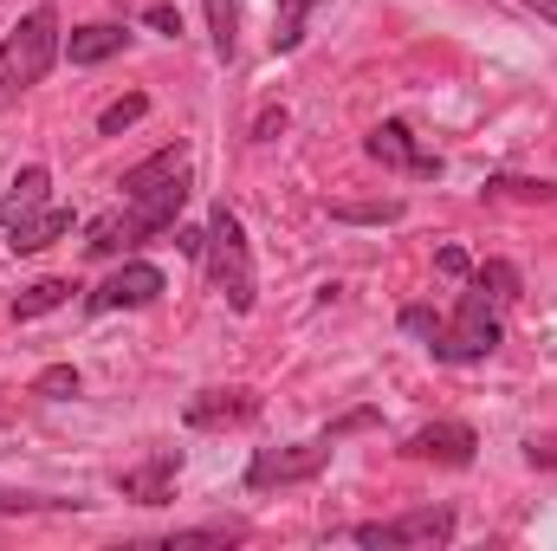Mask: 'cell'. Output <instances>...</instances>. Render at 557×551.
Listing matches in <instances>:
<instances>
[{
    "mask_svg": "<svg viewBox=\"0 0 557 551\" xmlns=\"http://www.w3.org/2000/svg\"><path fill=\"white\" fill-rule=\"evenodd\" d=\"M175 474H182V448H156L143 467H131L117 487H124V500H137V506H162L169 500V487H175Z\"/></svg>",
    "mask_w": 557,
    "mask_h": 551,
    "instance_id": "cell-10",
    "label": "cell"
},
{
    "mask_svg": "<svg viewBox=\"0 0 557 551\" xmlns=\"http://www.w3.org/2000/svg\"><path fill=\"white\" fill-rule=\"evenodd\" d=\"M78 513L85 500H59V493H13V487H0V513Z\"/></svg>",
    "mask_w": 557,
    "mask_h": 551,
    "instance_id": "cell-21",
    "label": "cell"
},
{
    "mask_svg": "<svg viewBox=\"0 0 557 551\" xmlns=\"http://www.w3.org/2000/svg\"><path fill=\"white\" fill-rule=\"evenodd\" d=\"M473 448H480V434H473L467 421H428V428H416V434L403 441L409 461H434V467H467Z\"/></svg>",
    "mask_w": 557,
    "mask_h": 551,
    "instance_id": "cell-8",
    "label": "cell"
},
{
    "mask_svg": "<svg viewBox=\"0 0 557 551\" xmlns=\"http://www.w3.org/2000/svg\"><path fill=\"white\" fill-rule=\"evenodd\" d=\"M143 111H149V98H143V91H131V98H117V105H104V118H98V131H104V137H117V131H131V124H137Z\"/></svg>",
    "mask_w": 557,
    "mask_h": 551,
    "instance_id": "cell-23",
    "label": "cell"
},
{
    "mask_svg": "<svg viewBox=\"0 0 557 551\" xmlns=\"http://www.w3.org/2000/svg\"><path fill=\"white\" fill-rule=\"evenodd\" d=\"M33 396H46V403H65V396H78V370H72V364H52V370H39Z\"/></svg>",
    "mask_w": 557,
    "mask_h": 551,
    "instance_id": "cell-24",
    "label": "cell"
},
{
    "mask_svg": "<svg viewBox=\"0 0 557 551\" xmlns=\"http://www.w3.org/2000/svg\"><path fill=\"white\" fill-rule=\"evenodd\" d=\"M486 195H519V201H557L552 182H519V175H493Z\"/></svg>",
    "mask_w": 557,
    "mask_h": 551,
    "instance_id": "cell-25",
    "label": "cell"
},
{
    "mask_svg": "<svg viewBox=\"0 0 557 551\" xmlns=\"http://www.w3.org/2000/svg\"><path fill=\"white\" fill-rule=\"evenodd\" d=\"M525 7H539V13H545V20L557 26V0H525Z\"/></svg>",
    "mask_w": 557,
    "mask_h": 551,
    "instance_id": "cell-31",
    "label": "cell"
},
{
    "mask_svg": "<svg viewBox=\"0 0 557 551\" xmlns=\"http://www.w3.org/2000/svg\"><path fill=\"white\" fill-rule=\"evenodd\" d=\"M525 461H532V467H552V474H557V434H532V441H525Z\"/></svg>",
    "mask_w": 557,
    "mask_h": 551,
    "instance_id": "cell-27",
    "label": "cell"
},
{
    "mask_svg": "<svg viewBox=\"0 0 557 551\" xmlns=\"http://www.w3.org/2000/svg\"><path fill=\"white\" fill-rule=\"evenodd\" d=\"M46 188H52V175H46L39 162H26V169L13 175V188L0 195V228H13V221L39 215V208H46Z\"/></svg>",
    "mask_w": 557,
    "mask_h": 551,
    "instance_id": "cell-15",
    "label": "cell"
},
{
    "mask_svg": "<svg viewBox=\"0 0 557 551\" xmlns=\"http://www.w3.org/2000/svg\"><path fill=\"white\" fill-rule=\"evenodd\" d=\"M403 331H416L428 338V351L441 357V364H486L493 351H499V305H493V292L473 279L467 292H460V305H454V318H441V311H428V305H409L403 311Z\"/></svg>",
    "mask_w": 557,
    "mask_h": 551,
    "instance_id": "cell-1",
    "label": "cell"
},
{
    "mask_svg": "<svg viewBox=\"0 0 557 551\" xmlns=\"http://www.w3.org/2000/svg\"><path fill=\"white\" fill-rule=\"evenodd\" d=\"M72 298V285L65 279H33L26 292H13V318H39V311H59Z\"/></svg>",
    "mask_w": 557,
    "mask_h": 551,
    "instance_id": "cell-16",
    "label": "cell"
},
{
    "mask_svg": "<svg viewBox=\"0 0 557 551\" xmlns=\"http://www.w3.org/2000/svg\"><path fill=\"white\" fill-rule=\"evenodd\" d=\"M59 52H65L59 13H52V7H33V13L0 39V91H13V85H39V78L52 72Z\"/></svg>",
    "mask_w": 557,
    "mask_h": 551,
    "instance_id": "cell-3",
    "label": "cell"
},
{
    "mask_svg": "<svg viewBox=\"0 0 557 551\" xmlns=\"http://www.w3.org/2000/svg\"><path fill=\"white\" fill-rule=\"evenodd\" d=\"M331 434H318V441H292V448H260L253 461H247V487L253 493H267V487H298V480H318L324 467H331Z\"/></svg>",
    "mask_w": 557,
    "mask_h": 551,
    "instance_id": "cell-5",
    "label": "cell"
},
{
    "mask_svg": "<svg viewBox=\"0 0 557 551\" xmlns=\"http://www.w3.org/2000/svg\"><path fill=\"white\" fill-rule=\"evenodd\" d=\"M473 279H480V285L493 292V305H499V311L525 298V279H519V267H512V260H486V267H480Z\"/></svg>",
    "mask_w": 557,
    "mask_h": 551,
    "instance_id": "cell-17",
    "label": "cell"
},
{
    "mask_svg": "<svg viewBox=\"0 0 557 551\" xmlns=\"http://www.w3.org/2000/svg\"><path fill=\"white\" fill-rule=\"evenodd\" d=\"M434 267H441V273H447V279H467V273H473L460 247H441V260H434Z\"/></svg>",
    "mask_w": 557,
    "mask_h": 551,
    "instance_id": "cell-28",
    "label": "cell"
},
{
    "mask_svg": "<svg viewBox=\"0 0 557 551\" xmlns=\"http://www.w3.org/2000/svg\"><path fill=\"white\" fill-rule=\"evenodd\" d=\"M182 169H188V143H162L156 156H143L137 169H124L117 188H124V201H131V195H143V188H162V182L182 175Z\"/></svg>",
    "mask_w": 557,
    "mask_h": 551,
    "instance_id": "cell-13",
    "label": "cell"
},
{
    "mask_svg": "<svg viewBox=\"0 0 557 551\" xmlns=\"http://www.w3.org/2000/svg\"><path fill=\"white\" fill-rule=\"evenodd\" d=\"M7 234H13V241H7L13 254H46L52 241H65V234H72V208H52V201H46L39 215H26V221H13Z\"/></svg>",
    "mask_w": 557,
    "mask_h": 551,
    "instance_id": "cell-12",
    "label": "cell"
},
{
    "mask_svg": "<svg viewBox=\"0 0 557 551\" xmlns=\"http://www.w3.org/2000/svg\"><path fill=\"white\" fill-rule=\"evenodd\" d=\"M260 396L253 390H201L188 403V428H221V421H253Z\"/></svg>",
    "mask_w": 557,
    "mask_h": 551,
    "instance_id": "cell-11",
    "label": "cell"
},
{
    "mask_svg": "<svg viewBox=\"0 0 557 551\" xmlns=\"http://www.w3.org/2000/svg\"><path fill=\"white\" fill-rule=\"evenodd\" d=\"M331 221H357V228H383V221H403V201H331Z\"/></svg>",
    "mask_w": 557,
    "mask_h": 551,
    "instance_id": "cell-20",
    "label": "cell"
},
{
    "mask_svg": "<svg viewBox=\"0 0 557 551\" xmlns=\"http://www.w3.org/2000/svg\"><path fill=\"white\" fill-rule=\"evenodd\" d=\"M363 149H370L383 169H403V175H441V156H434V149H421L416 131H409V124H396V118H389V124H376Z\"/></svg>",
    "mask_w": 557,
    "mask_h": 551,
    "instance_id": "cell-9",
    "label": "cell"
},
{
    "mask_svg": "<svg viewBox=\"0 0 557 551\" xmlns=\"http://www.w3.org/2000/svg\"><path fill=\"white\" fill-rule=\"evenodd\" d=\"M318 0H278V33H273V52H292L298 39H305V13H311Z\"/></svg>",
    "mask_w": 557,
    "mask_h": 551,
    "instance_id": "cell-22",
    "label": "cell"
},
{
    "mask_svg": "<svg viewBox=\"0 0 557 551\" xmlns=\"http://www.w3.org/2000/svg\"><path fill=\"white\" fill-rule=\"evenodd\" d=\"M98 260H111V254H124V247H137V234H131V221L124 215H98L91 221V241H85Z\"/></svg>",
    "mask_w": 557,
    "mask_h": 551,
    "instance_id": "cell-18",
    "label": "cell"
},
{
    "mask_svg": "<svg viewBox=\"0 0 557 551\" xmlns=\"http://www.w3.org/2000/svg\"><path fill=\"white\" fill-rule=\"evenodd\" d=\"M162 285H169V279H162V267L131 260V267H117V273L91 292V311L104 318V311H137V305H156V298H162Z\"/></svg>",
    "mask_w": 557,
    "mask_h": 551,
    "instance_id": "cell-6",
    "label": "cell"
},
{
    "mask_svg": "<svg viewBox=\"0 0 557 551\" xmlns=\"http://www.w3.org/2000/svg\"><path fill=\"white\" fill-rule=\"evenodd\" d=\"M227 539H247V526H188V532L169 539V551L175 546H227Z\"/></svg>",
    "mask_w": 557,
    "mask_h": 551,
    "instance_id": "cell-26",
    "label": "cell"
},
{
    "mask_svg": "<svg viewBox=\"0 0 557 551\" xmlns=\"http://www.w3.org/2000/svg\"><path fill=\"white\" fill-rule=\"evenodd\" d=\"M124 26L117 20H98V26H78V33H65V59L72 65H104L111 52H124Z\"/></svg>",
    "mask_w": 557,
    "mask_h": 551,
    "instance_id": "cell-14",
    "label": "cell"
},
{
    "mask_svg": "<svg viewBox=\"0 0 557 551\" xmlns=\"http://www.w3.org/2000/svg\"><path fill=\"white\" fill-rule=\"evenodd\" d=\"M188 188H195V175L182 169V175H169L162 188H143V195H131V234L137 241H149V234H169L175 228V215H182V201H188Z\"/></svg>",
    "mask_w": 557,
    "mask_h": 551,
    "instance_id": "cell-7",
    "label": "cell"
},
{
    "mask_svg": "<svg viewBox=\"0 0 557 551\" xmlns=\"http://www.w3.org/2000/svg\"><path fill=\"white\" fill-rule=\"evenodd\" d=\"M208 7V39H214V59L227 65L234 59V33H240V13H234V0H201Z\"/></svg>",
    "mask_w": 557,
    "mask_h": 551,
    "instance_id": "cell-19",
    "label": "cell"
},
{
    "mask_svg": "<svg viewBox=\"0 0 557 551\" xmlns=\"http://www.w3.org/2000/svg\"><path fill=\"white\" fill-rule=\"evenodd\" d=\"M350 539L370 546V551H434V546L454 539V506H416V513H396V519L357 526Z\"/></svg>",
    "mask_w": 557,
    "mask_h": 551,
    "instance_id": "cell-4",
    "label": "cell"
},
{
    "mask_svg": "<svg viewBox=\"0 0 557 551\" xmlns=\"http://www.w3.org/2000/svg\"><path fill=\"white\" fill-rule=\"evenodd\" d=\"M278 131H285V111H267V118H260V131H253V137H260V143H273Z\"/></svg>",
    "mask_w": 557,
    "mask_h": 551,
    "instance_id": "cell-30",
    "label": "cell"
},
{
    "mask_svg": "<svg viewBox=\"0 0 557 551\" xmlns=\"http://www.w3.org/2000/svg\"><path fill=\"white\" fill-rule=\"evenodd\" d=\"M208 285L227 298V311H253V298H260V279H253V247H247V228H240V215L221 201L214 208V221H208Z\"/></svg>",
    "mask_w": 557,
    "mask_h": 551,
    "instance_id": "cell-2",
    "label": "cell"
},
{
    "mask_svg": "<svg viewBox=\"0 0 557 551\" xmlns=\"http://www.w3.org/2000/svg\"><path fill=\"white\" fill-rule=\"evenodd\" d=\"M143 20H149V26H156V33H182V20H175V7H149V13H143Z\"/></svg>",
    "mask_w": 557,
    "mask_h": 551,
    "instance_id": "cell-29",
    "label": "cell"
}]
</instances>
